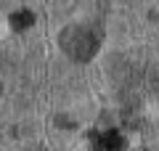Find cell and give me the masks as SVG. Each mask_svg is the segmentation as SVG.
Segmentation results:
<instances>
[{
  "instance_id": "cell-1",
  "label": "cell",
  "mask_w": 159,
  "mask_h": 151,
  "mask_svg": "<svg viewBox=\"0 0 159 151\" xmlns=\"http://www.w3.org/2000/svg\"><path fill=\"white\" fill-rule=\"evenodd\" d=\"M101 40H103L101 24H74V27H66L58 34L61 50L77 64L90 61L101 48Z\"/></svg>"
},
{
  "instance_id": "cell-2",
  "label": "cell",
  "mask_w": 159,
  "mask_h": 151,
  "mask_svg": "<svg viewBox=\"0 0 159 151\" xmlns=\"http://www.w3.org/2000/svg\"><path fill=\"white\" fill-rule=\"evenodd\" d=\"M93 151H125V138L111 127L103 133H93Z\"/></svg>"
},
{
  "instance_id": "cell-3",
  "label": "cell",
  "mask_w": 159,
  "mask_h": 151,
  "mask_svg": "<svg viewBox=\"0 0 159 151\" xmlns=\"http://www.w3.org/2000/svg\"><path fill=\"white\" fill-rule=\"evenodd\" d=\"M34 24V13L32 11H16L11 13V27L16 29V32H24L27 27H32Z\"/></svg>"
}]
</instances>
